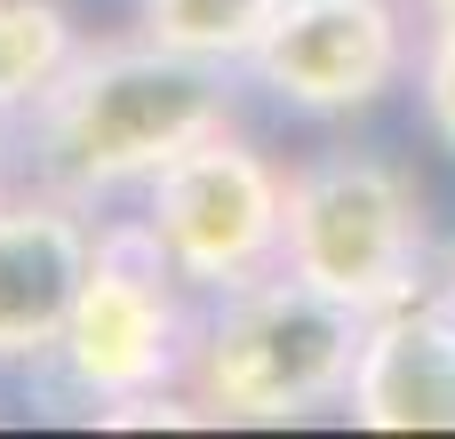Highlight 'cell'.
<instances>
[{"instance_id": "3957f363", "label": "cell", "mask_w": 455, "mask_h": 439, "mask_svg": "<svg viewBox=\"0 0 455 439\" xmlns=\"http://www.w3.org/2000/svg\"><path fill=\"white\" fill-rule=\"evenodd\" d=\"M280 264L320 296L352 304L360 320L432 288V232L424 192L384 152H312L288 168V248Z\"/></svg>"}, {"instance_id": "4fadbf2b", "label": "cell", "mask_w": 455, "mask_h": 439, "mask_svg": "<svg viewBox=\"0 0 455 439\" xmlns=\"http://www.w3.org/2000/svg\"><path fill=\"white\" fill-rule=\"evenodd\" d=\"M408 8H416L424 24H440V16H455V0H408Z\"/></svg>"}, {"instance_id": "6da1fadb", "label": "cell", "mask_w": 455, "mask_h": 439, "mask_svg": "<svg viewBox=\"0 0 455 439\" xmlns=\"http://www.w3.org/2000/svg\"><path fill=\"white\" fill-rule=\"evenodd\" d=\"M232 128V88L216 64L176 56L160 40H88L64 80L24 112L32 176L80 208L144 192L176 152Z\"/></svg>"}, {"instance_id": "5b68a950", "label": "cell", "mask_w": 455, "mask_h": 439, "mask_svg": "<svg viewBox=\"0 0 455 439\" xmlns=\"http://www.w3.org/2000/svg\"><path fill=\"white\" fill-rule=\"evenodd\" d=\"M192 288L152 256V240L136 224H104L96 232V264L72 296V320L56 336V384L72 400H88L96 416L152 400V392H184V360H192Z\"/></svg>"}, {"instance_id": "7a4b0ae2", "label": "cell", "mask_w": 455, "mask_h": 439, "mask_svg": "<svg viewBox=\"0 0 455 439\" xmlns=\"http://www.w3.org/2000/svg\"><path fill=\"white\" fill-rule=\"evenodd\" d=\"M360 312L296 280L288 264L208 296L192 320L184 392L208 424H304L320 408H344L360 368Z\"/></svg>"}, {"instance_id": "7c38bea8", "label": "cell", "mask_w": 455, "mask_h": 439, "mask_svg": "<svg viewBox=\"0 0 455 439\" xmlns=\"http://www.w3.org/2000/svg\"><path fill=\"white\" fill-rule=\"evenodd\" d=\"M8 160H16V112H0V192H8Z\"/></svg>"}, {"instance_id": "9c48e42d", "label": "cell", "mask_w": 455, "mask_h": 439, "mask_svg": "<svg viewBox=\"0 0 455 439\" xmlns=\"http://www.w3.org/2000/svg\"><path fill=\"white\" fill-rule=\"evenodd\" d=\"M88 40H80V24H72L64 0H0V112L24 120L64 80V64Z\"/></svg>"}, {"instance_id": "ba28073f", "label": "cell", "mask_w": 455, "mask_h": 439, "mask_svg": "<svg viewBox=\"0 0 455 439\" xmlns=\"http://www.w3.org/2000/svg\"><path fill=\"white\" fill-rule=\"evenodd\" d=\"M344 416L360 432H455V304L440 280L368 312Z\"/></svg>"}, {"instance_id": "8fae6325", "label": "cell", "mask_w": 455, "mask_h": 439, "mask_svg": "<svg viewBox=\"0 0 455 439\" xmlns=\"http://www.w3.org/2000/svg\"><path fill=\"white\" fill-rule=\"evenodd\" d=\"M416 104H424L432 136L455 152V16H440V24L416 40Z\"/></svg>"}, {"instance_id": "52a82bcc", "label": "cell", "mask_w": 455, "mask_h": 439, "mask_svg": "<svg viewBox=\"0 0 455 439\" xmlns=\"http://www.w3.org/2000/svg\"><path fill=\"white\" fill-rule=\"evenodd\" d=\"M96 208L32 184L0 192V368H48L96 264Z\"/></svg>"}, {"instance_id": "8992f818", "label": "cell", "mask_w": 455, "mask_h": 439, "mask_svg": "<svg viewBox=\"0 0 455 439\" xmlns=\"http://www.w3.org/2000/svg\"><path fill=\"white\" fill-rule=\"evenodd\" d=\"M408 0H280L248 72L272 104L304 120H352L416 80Z\"/></svg>"}, {"instance_id": "5bb4252c", "label": "cell", "mask_w": 455, "mask_h": 439, "mask_svg": "<svg viewBox=\"0 0 455 439\" xmlns=\"http://www.w3.org/2000/svg\"><path fill=\"white\" fill-rule=\"evenodd\" d=\"M440 288H448V304H455V256H448V272H440Z\"/></svg>"}, {"instance_id": "30bf717a", "label": "cell", "mask_w": 455, "mask_h": 439, "mask_svg": "<svg viewBox=\"0 0 455 439\" xmlns=\"http://www.w3.org/2000/svg\"><path fill=\"white\" fill-rule=\"evenodd\" d=\"M280 0H136V32L176 48V56H200L216 72L248 64L256 40L272 32Z\"/></svg>"}, {"instance_id": "277c9868", "label": "cell", "mask_w": 455, "mask_h": 439, "mask_svg": "<svg viewBox=\"0 0 455 439\" xmlns=\"http://www.w3.org/2000/svg\"><path fill=\"white\" fill-rule=\"evenodd\" d=\"M128 224L152 240V256L192 296L248 288V280L280 272V248H288V168L264 144L216 128V136H200L192 152H176L144 184Z\"/></svg>"}]
</instances>
